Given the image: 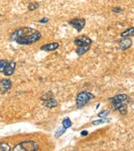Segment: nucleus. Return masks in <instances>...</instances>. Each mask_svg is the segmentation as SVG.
<instances>
[{
    "instance_id": "1",
    "label": "nucleus",
    "mask_w": 134,
    "mask_h": 151,
    "mask_svg": "<svg viewBox=\"0 0 134 151\" xmlns=\"http://www.w3.org/2000/svg\"><path fill=\"white\" fill-rule=\"evenodd\" d=\"M41 34L37 29L30 27H22L17 29L10 35V40L20 45H30L39 41Z\"/></svg>"
},
{
    "instance_id": "2",
    "label": "nucleus",
    "mask_w": 134,
    "mask_h": 151,
    "mask_svg": "<svg viewBox=\"0 0 134 151\" xmlns=\"http://www.w3.org/2000/svg\"><path fill=\"white\" fill-rule=\"evenodd\" d=\"M113 107L115 110H118L119 113L122 115L127 114V104L129 102L128 96L126 94H119L114 98L109 99Z\"/></svg>"
},
{
    "instance_id": "3",
    "label": "nucleus",
    "mask_w": 134,
    "mask_h": 151,
    "mask_svg": "<svg viewBox=\"0 0 134 151\" xmlns=\"http://www.w3.org/2000/svg\"><path fill=\"white\" fill-rule=\"evenodd\" d=\"M39 150V146L34 141H22L14 147V151H34Z\"/></svg>"
},
{
    "instance_id": "4",
    "label": "nucleus",
    "mask_w": 134,
    "mask_h": 151,
    "mask_svg": "<svg viewBox=\"0 0 134 151\" xmlns=\"http://www.w3.org/2000/svg\"><path fill=\"white\" fill-rule=\"evenodd\" d=\"M92 99H94V95L89 91H82L80 92L77 95L76 98V105L77 107L79 108H82L88 102H89Z\"/></svg>"
},
{
    "instance_id": "5",
    "label": "nucleus",
    "mask_w": 134,
    "mask_h": 151,
    "mask_svg": "<svg viewBox=\"0 0 134 151\" xmlns=\"http://www.w3.org/2000/svg\"><path fill=\"white\" fill-rule=\"evenodd\" d=\"M69 23H70L71 26H73L74 29H76L77 32H81L85 26L86 21L83 18H75L73 20L70 21Z\"/></svg>"
},
{
    "instance_id": "6",
    "label": "nucleus",
    "mask_w": 134,
    "mask_h": 151,
    "mask_svg": "<svg viewBox=\"0 0 134 151\" xmlns=\"http://www.w3.org/2000/svg\"><path fill=\"white\" fill-rule=\"evenodd\" d=\"M92 43V40L90 38L87 36H79L74 40V44L77 47H82V46H90Z\"/></svg>"
},
{
    "instance_id": "7",
    "label": "nucleus",
    "mask_w": 134,
    "mask_h": 151,
    "mask_svg": "<svg viewBox=\"0 0 134 151\" xmlns=\"http://www.w3.org/2000/svg\"><path fill=\"white\" fill-rule=\"evenodd\" d=\"M12 85V82L10 80H6V79H3L0 80V93H6V91L10 89Z\"/></svg>"
},
{
    "instance_id": "8",
    "label": "nucleus",
    "mask_w": 134,
    "mask_h": 151,
    "mask_svg": "<svg viewBox=\"0 0 134 151\" xmlns=\"http://www.w3.org/2000/svg\"><path fill=\"white\" fill-rule=\"evenodd\" d=\"M131 45H132V41L130 38H122L120 42V49L124 51L129 47H130Z\"/></svg>"
},
{
    "instance_id": "9",
    "label": "nucleus",
    "mask_w": 134,
    "mask_h": 151,
    "mask_svg": "<svg viewBox=\"0 0 134 151\" xmlns=\"http://www.w3.org/2000/svg\"><path fill=\"white\" fill-rule=\"evenodd\" d=\"M15 66H16V64H15L14 62H10V63H8L7 66L6 67L5 71H4V74H5L6 76H11V75L14 73V70H15Z\"/></svg>"
},
{
    "instance_id": "10",
    "label": "nucleus",
    "mask_w": 134,
    "mask_h": 151,
    "mask_svg": "<svg viewBox=\"0 0 134 151\" xmlns=\"http://www.w3.org/2000/svg\"><path fill=\"white\" fill-rule=\"evenodd\" d=\"M58 47H59V44L56 42H53V43L47 44V45L40 47V49L44 50V51H54V50L57 49Z\"/></svg>"
},
{
    "instance_id": "11",
    "label": "nucleus",
    "mask_w": 134,
    "mask_h": 151,
    "mask_svg": "<svg viewBox=\"0 0 134 151\" xmlns=\"http://www.w3.org/2000/svg\"><path fill=\"white\" fill-rule=\"evenodd\" d=\"M42 104H43L45 106L48 107V108H53V107H55V106L58 105L57 101H56L55 99H53V98H50V99H48L43 100V103H42Z\"/></svg>"
},
{
    "instance_id": "12",
    "label": "nucleus",
    "mask_w": 134,
    "mask_h": 151,
    "mask_svg": "<svg viewBox=\"0 0 134 151\" xmlns=\"http://www.w3.org/2000/svg\"><path fill=\"white\" fill-rule=\"evenodd\" d=\"M133 36H134V27H130L121 33L122 38H130V37H133Z\"/></svg>"
},
{
    "instance_id": "13",
    "label": "nucleus",
    "mask_w": 134,
    "mask_h": 151,
    "mask_svg": "<svg viewBox=\"0 0 134 151\" xmlns=\"http://www.w3.org/2000/svg\"><path fill=\"white\" fill-rule=\"evenodd\" d=\"M90 46H82V47H78V48L76 49V54L78 55H84L89 49Z\"/></svg>"
},
{
    "instance_id": "14",
    "label": "nucleus",
    "mask_w": 134,
    "mask_h": 151,
    "mask_svg": "<svg viewBox=\"0 0 134 151\" xmlns=\"http://www.w3.org/2000/svg\"><path fill=\"white\" fill-rule=\"evenodd\" d=\"M8 65V62L7 60L6 59H3V60H0V73H4L6 67Z\"/></svg>"
},
{
    "instance_id": "15",
    "label": "nucleus",
    "mask_w": 134,
    "mask_h": 151,
    "mask_svg": "<svg viewBox=\"0 0 134 151\" xmlns=\"http://www.w3.org/2000/svg\"><path fill=\"white\" fill-rule=\"evenodd\" d=\"M72 122L69 118H65L63 121V127H64L65 129H68L72 126Z\"/></svg>"
},
{
    "instance_id": "16",
    "label": "nucleus",
    "mask_w": 134,
    "mask_h": 151,
    "mask_svg": "<svg viewBox=\"0 0 134 151\" xmlns=\"http://www.w3.org/2000/svg\"><path fill=\"white\" fill-rule=\"evenodd\" d=\"M11 147L7 143H0V151H9Z\"/></svg>"
},
{
    "instance_id": "17",
    "label": "nucleus",
    "mask_w": 134,
    "mask_h": 151,
    "mask_svg": "<svg viewBox=\"0 0 134 151\" xmlns=\"http://www.w3.org/2000/svg\"><path fill=\"white\" fill-rule=\"evenodd\" d=\"M107 122V120H103V119H98V120H96V121H93L92 122V124L94 125H98V124H105Z\"/></svg>"
},
{
    "instance_id": "18",
    "label": "nucleus",
    "mask_w": 134,
    "mask_h": 151,
    "mask_svg": "<svg viewBox=\"0 0 134 151\" xmlns=\"http://www.w3.org/2000/svg\"><path fill=\"white\" fill-rule=\"evenodd\" d=\"M39 7V5L36 4V3H30L28 6V9L30 11H33V10H36L37 8Z\"/></svg>"
},
{
    "instance_id": "19",
    "label": "nucleus",
    "mask_w": 134,
    "mask_h": 151,
    "mask_svg": "<svg viewBox=\"0 0 134 151\" xmlns=\"http://www.w3.org/2000/svg\"><path fill=\"white\" fill-rule=\"evenodd\" d=\"M108 114H109V112L107 110H105V111H102L98 114V117L99 118H107Z\"/></svg>"
},
{
    "instance_id": "20",
    "label": "nucleus",
    "mask_w": 134,
    "mask_h": 151,
    "mask_svg": "<svg viewBox=\"0 0 134 151\" xmlns=\"http://www.w3.org/2000/svg\"><path fill=\"white\" fill-rule=\"evenodd\" d=\"M65 128L64 127H63L62 129H60V130H58V132H56V133L55 134V137H59V136H61L62 134H63L64 132H65Z\"/></svg>"
},
{
    "instance_id": "21",
    "label": "nucleus",
    "mask_w": 134,
    "mask_h": 151,
    "mask_svg": "<svg viewBox=\"0 0 134 151\" xmlns=\"http://www.w3.org/2000/svg\"><path fill=\"white\" fill-rule=\"evenodd\" d=\"M112 11L113 12H115V13H122V8H120V7H114L113 9H112Z\"/></svg>"
},
{
    "instance_id": "22",
    "label": "nucleus",
    "mask_w": 134,
    "mask_h": 151,
    "mask_svg": "<svg viewBox=\"0 0 134 151\" xmlns=\"http://www.w3.org/2000/svg\"><path fill=\"white\" fill-rule=\"evenodd\" d=\"M48 22V18H44V19L40 20V23H46V22Z\"/></svg>"
},
{
    "instance_id": "23",
    "label": "nucleus",
    "mask_w": 134,
    "mask_h": 151,
    "mask_svg": "<svg viewBox=\"0 0 134 151\" xmlns=\"http://www.w3.org/2000/svg\"><path fill=\"white\" fill-rule=\"evenodd\" d=\"M81 134L82 136H86V135H88V132H87V131H82Z\"/></svg>"
},
{
    "instance_id": "24",
    "label": "nucleus",
    "mask_w": 134,
    "mask_h": 151,
    "mask_svg": "<svg viewBox=\"0 0 134 151\" xmlns=\"http://www.w3.org/2000/svg\"><path fill=\"white\" fill-rule=\"evenodd\" d=\"M0 17H1V14H0Z\"/></svg>"
}]
</instances>
